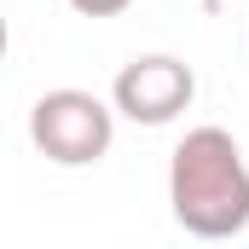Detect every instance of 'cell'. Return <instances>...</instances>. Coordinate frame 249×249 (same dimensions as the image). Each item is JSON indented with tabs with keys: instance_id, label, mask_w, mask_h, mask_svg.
<instances>
[{
	"instance_id": "3",
	"label": "cell",
	"mask_w": 249,
	"mask_h": 249,
	"mask_svg": "<svg viewBox=\"0 0 249 249\" xmlns=\"http://www.w3.org/2000/svg\"><path fill=\"white\" fill-rule=\"evenodd\" d=\"M191 93H197V75H191V64L168 58V53L133 58L122 75H116V87H110L116 110H122L127 122H145V127L174 122V116L191 105Z\"/></svg>"
},
{
	"instance_id": "1",
	"label": "cell",
	"mask_w": 249,
	"mask_h": 249,
	"mask_svg": "<svg viewBox=\"0 0 249 249\" xmlns=\"http://www.w3.org/2000/svg\"><path fill=\"white\" fill-rule=\"evenodd\" d=\"M168 203L191 238H238L249 226V168L226 127H191L174 145Z\"/></svg>"
},
{
	"instance_id": "4",
	"label": "cell",
	"mask_w": 249,
	"mask_h": 249,
	"mask_svg": "<svg viewBox=\"0 0 249 249\" xmlns=\"http://www.w3.org/2000/svg\"><path fill=\"white\" fill-rule=\"evenodd\" d=\"M70 6H75L81 18H116V12H127V6H133V0H70Z\"/></svg>"
},
{
	"instance_id": "2",
	"label": "cell",
	"mask_w": 249,
	"mask_h": 249,
	"mask_svg": "<svg viewBox=\"0 0 249 249\" xmlns=\"http://www.w3.org/2000/svg\"><path fill=\"white\" fill-rule=\"evenodd\" d=\"M110 133H116V110L81 87H58V93H41L35 110H29V139L47 162L58 168H87L110 151Z\"/></svg>"
}]
</instances>
